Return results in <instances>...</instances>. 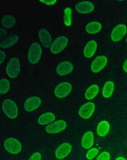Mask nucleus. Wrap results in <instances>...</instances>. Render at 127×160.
Returning <instances> with one entry per match:
<instances>
[{"instance_id": "obj_25", "label": "nucleus", "mask_w": 127, "mask_h": 160, "mask_svg": "<svg viewBox=\"0 0 127 160\" xmlns=\"http://www.w3.org/2000/svg\"><path fill=\"white\" fill-rule=\"evenodd\" d=\"M64 24L67 26L72 25V10L70 8H66L64 10Z\"/></svg>"}, {"instance_id": "obj_17", "label": "nucleus", "mask_w": 127, "mask_h": 160, "mask_svg": "<svg viewBox=\"0 0 127 160\" xmlns=\"http://www.w3.org/2000/svg\"><path fill=\"white\" fill-rule=\"evenodd\" d=\"M93 144H94V135L91 132H88L83 136L82 147L85 149H89Z\"/></svg>"}, {"instance_id": "obj_1", "label": "nucleus", "mask_w": 127, "mask_h": 160, "mask_svg": "<svg viewBox=\"0 0 127 160\" xmlns=\"http://www.w3.org/2000/svg\"><path fill=\"white\" fill-rule=\"evenodd\" d=\"M3 110L10 119H14L18 116V107L13 101L7 99L3 103Z\"/></svg>"}, {"instance_id": "obj_3", "label": "nucleus", "mask_w": 127, "mask_h": 160, "mask_svg": "<svg viewBox=\"0 0 127 160\" xmlns=\"http://www.w3.org/2000/svg\"><path fill=\"white\" fill-rule=\"evenodd\" d=\"M68 43H69V40L66 37H60L57 38L54 42H53L50 47V51L53 54H58L66 48Z\"/></svg>"}, {"instance_id": "obj_31", "label": "nucleus", "mask_w": 127, "mask_h": 160, "mask_svg": "<svg viewBox=\"0 0 127 160\" xmlns=\"http://www.w3.org/2000/svg\"><path fill=\"white\" fill-rule=\"evenodd\" d=\"M0 56H1V59H0V63H3V62L4 60V58H5V53L3 52H0Z\"/></svg>"}, {"instance_id": "obj_6", "label": "nucleus", "mask_w": 127, "mask_h": 160, "mask_svg": "<svg viewBox=\"0 0 127 160\" xmlns=\"http://www.w3.org/2000/svg\"><path fill=\"white\" fill-rule=\"evenodd\" d=\"M72 90V85L69 82H61L55 89V95L58 98H64L69 94Z\"/></svg>"}, {"instance_id": "obj_18", "label": "nucleus", "mask_w": 127, "mask_h": 160, "mask_svg": "<svg viewBox=\"0 0 127 160\" xmlns=\"http://www.w3.org/2000/svg\"><path fill=\"white\" fill-rule=\"evenodd\" d=\"M109 130H110V124H109V123L107 121H101L98 124V127H97V133H98L99 136H102V137L106 136L107 135V133L109 132Z\"/></svg>"}, {"instance_id": "obj_10", "label": "nucleus", "mask_w": 127, "mask_h": 160, "mask_svg": "<svg viewBox=\"0 0 127 160\" xmlns=\"http://www.w3.org/2000/svg\"><path fill=\"white\" fill-rule=\"evenodd\" d=\"M94 112V104L92 102H89L87 104L84 105L82 107L80 108L79 111V116L83 118V119H89L92 114Z\"/></svg>"}, {"instance_id": "obj_11", "label": "nucleus", "mask_w": 127, "mask_h": 160, "mask_svg": "<svg viewBox=\"0 0 127 160\" xmlns=\"http://www.w3.org/2000/svg\"><path fill=\"white\" fill-rule=\"evenodd\" d=\"M71 151H72V146L69 143H62L56 151V157L58 159H63L64 158L67 157L70 154Z\"/></svg>"}, {"instance_id": "obj_28", "label": "nucleus", "mask_w": 127, "mask_h": 160, "mask_svg": "<svg viewBox=\"0 0 127 160\" xmlns=\"http://www.w3.org/2000/svg\"><path fill=\"white\" fill-rule=\"evenodd\" d=\"M98 160H109L110 159V154L107 152H104L100 154L97 158Z\"/></svg>"}, {"instance_id": "obj_15", "label": "nucleus", "mask_w": 127, "mask_h": 160, "mask_svg": "<svg viewBox=\"0 0 127 160\" xmlns=\"http://www.w3.org/2000/svg\"><path fill=\"white\" fill-rule=\"evenodd\" d=\"M76 10L80 14H88L94 10V5L90 2H82L76 6Z\"/></svg>"}, {"instance_id": "obj_12", "label": "nucleus", "mask_w": 127, "mask_h": 160, "mask_svg": "<svg viewBox=\"0 0 127 160\" xmlns=\"http://www.w3.org/2000/svg\"><path fill=\"white\" fill-rule=\"evenodd\" d=\"M41 99L38 97L29 98L25 102V109L27 112H32L41 106Z\"/></svg>"}, {"instance_id": "obj_4", "label": "nucleus", "mask_w": 127, "mask_h": 160, "mask_svg": "<svg viewBox=\"0 0 127 160\" xmlns=\"http://www.w3.org/2000/svg\"><path fill=\"white\" fill-rule=\"evenodd\" d=\"M20 72V62L17 58H13L9 61L7 67V74L10 78H16Z\"/></svg>"}, {"instance_id": "obj_2", "label": "nucleus", "mask_w": 127, "mask_h": 160, "mask_svg": "<svg viewBox=\"0 0 127 160\" xmlns=\"http://www.w3.org/2000/svg\"><path fill=\"white\" fill-rule=\"evenodd\" d=\"M41 56V48L38 43H33L30 46L28 55V59H29V63L35 64L38 63Z\"/></svg>"}, {"instance_id": "obj_5", "label": "nucleus", "mask_w": 127, "mask_h": 160, "mask_svg": "<svg viewBox=\"0 0 127 160\" xmlns=\"http://www.w3.org/2000/svg\"><path fill=\"white\" fill-rule=\"evenodd\" d=\"M4 148L11 154H18L22 150V145L20 142L14 138H9L4 143Z\"/></svg>"}, {"instance_id": "obj_33", "label": "nucleus", "mask_w": 127, "mask_h": 160, "mask_svg": "<svg viewBox=\"0 0 127 160\" xmlns=\"http://www.w3.org/2000/svg\"><path fill=\"white\" fill-rule=\"evenodd\" d=\"M119 159H122V160H125V158H122V157H119V158H117V160H119Z\"/></svg>"}, {"instance_id": "obj_21", "label": "nucleus", "mask_w": 127, "mask_h": 160, "mask_svg": "<svg viewBox=\"0 0 127 160\" xmlns=\"http://www.w3.org/2000/svg\"><path fill=\"white\" fill-rule=\"evenodd\" d=\"M102 26L97 22H92L86 26V31L90 34L97 33L101 30Z\"/></svg>"}, {"instance_id": "obj_9", "label": "nucleus", "mask_w": 127, "mask_h": 160, "mask_svg": "<svg viewBox=\"0 0 127 160\" xmlns=\"http://www.w3.org/2000/svg\"><path fill=\"white\" fill-rule=\"evenodd\" d=\"M126 33V26L125 25H119L113 29L111 33V39L114 42L121 41Z\"/></svg>"}, {"instance_id": "obj_8", "label": "nucleus", "mask_w": 127, "mask_h": 160, "mask_svg": "<svg viewBox=\"0 0 127 160\" xmlns=\"http://www.w3.org/2000/svg\"><path fill=\"white\" fill-rule=\"evenodd\" d=\"M66 126H67L66 123L62 120H60V121H57L54 123H52L51 124H48L45 130L48 133L56 134V133L64 131L66 128Z\"/></svg>"}, {"instance_id": "obj_30", "label": "nucleus", "mask_w": 127, "mask_h": 160, "mask_svg": "<svg viewBox=\"0 0 127 160\" xmlns=\"http://www.w3.org/2000/svg\"><path fill=\"white\" fill-rule=\"evenodd\" d=\"M41 2L42 3L46 4V5H54L57 1L56 0H48V1H47V0H41Z\"/></svg>"}, {"instance_id": "obj_24", "label": "nucleus", "mask_w": 127, "mask_h": 160, "mask_svg": "<svg viewBox=\"0 0 127 160\" xmlns=\"http://www.w3.org/2000/svg\"><path fill=\"white\" fill-rule=\"evenodd\" d=\"M15 24V19L12 16L7 15L2 19V25L5 28H11Z\"/></svg>"}, {"instance_id": "obj_14", "label": "nucleus", "mask_w": 127, "mask_h": 160, "mask_svg": "<svg viewBox=\"0 0 127 160\" xmlns=\"http://www.w3.org/2000/svg\"><path fill=\"white\" fill-rule=\"evenodd\" d=\"M39 38L41 44L45 48H49L52 45V37L49 32L45 29H42L39 31Z\"/></svg>"}, {"instance_id": "obj_7", "label": "nucleus", "mask_w": 127, "mask_h": 160, "mask_svg": "<svg viewBox=\"0 0 127 160\" xmlns=\"http://www.w3.org/2000/svg\"><path fill=\"white\" fill-rule=\"evenodd\" d=\"M107 63V59L106 56H97L96 58L94 59V61L91 63V70L94 73H98L100 71H102L103 68L106 67Z\"/></svg>"}, {"instance_id": "obj_13", "label": "nucleus", "mask_w": 127, "mask_h": 160, "mask_svg": "<svg viewBox=\"0 0 127 160\" xmlns=\"http://www.w3.org/2000/svg\"><path fill=\"white\" fill-rule=\"evenodd\" d=\"M73 70V66L70 62L64 61L60 63L57 68V73L59 75H66L70 74Z\"/></svg>"}, {"instance_id": "obj_32", "label": "nucleus", "mask_w": 127, "mask_h": 160, "mask_svg": "<svg viewBox=\"0 0 127 160\" xmlns=\"http://www.w3.org/2000/svg\"><path fill=\"white\" fill-rule=\"evenodd\" d=\"M123 69L125 72H127V60H125V63H124L123 64Z\"/></svg>"}, {"instance_id": "obj_26", "label": "nucleus", "mask_w": 127, "mask_h": 160, "mask_svg": "<svg viewBox=\"0 0 127 160\" xmlns=\"http://www.w3.org/2000/svg\"><path fill=\"white\" fill-rule=\"evenodd\" d=\"M10 89V82H8V80L3 79L0 80V93L1 94H6Z\"/></svg>"}, {"instance_id": "obj_27", "label": "nucleus", "mask_w": 127, "mask_h": 160, "mask_svg": "<svg viewBox=\"0 0 127 160\" xmlns=\"http://www.w3.org/2000/svg\"><path fill=\"white\" fill-rule=\"evenodd\" d=\"M99 153V150L97 148H92V149H90L88 151V152L87 153V158L88 159H93L94 157L96 156Z\"/></svg>"}, {"instance_id": "obj_22", "label": "nucleus", "mask_w": 127, "mask_h": 160, "mask_svg": "<svg viewBox=\"0 0 127 160\" xmlns=\"http://www.w3.org/2000/svg\"><path fill=\"white\" fill-rule=\"evenodd\" d=\"M99 93V87L97 85H92L87 90L86 93H85V98L88 100H91L95 96L98 94Z\"/></svg>"}, {"instance_id": "obj_16", "label": "nucleus", "mask_w": 127, "mask_h": 160, "mask_svg": "<svg viewBox=\"0 0 127 160\" xmlns=\"http://www.w3.org/2000/svg\"><path fill=\"white\" fill-rule=\"evenodd\" d=\"M97 48V44L94 41H90L88 44H86V46L84 48V55L87 58H91L94 54L95 53Z\"/></svg>"}, {"instance_id": "obj_29", "label": "nucleus", "mask_w": 127, "mask_h": 160, "mask_svg": "<svg viewBox=\"0 0 127 160\" xmlns=\"http://www.w3.org/2000/svg\"><path fill=\"white\" fill-rule=\"evenodd\" d=\"M30 160H41V155L40 153H34L29 158Z\"/></svg>"}, {"instance_id": "obj_20", "label": "nucleus", "mask_w": 127, "mask_h": 160, "mask_svg": "<svg viewBox=\"0 0 127 160\" xmlns=\"http://www.w3.org/2000/svg\"><path fill=\"white\" fill-rule=\"evenodd\" d=\"M114 84L111 81H109L105 83L104 87L103 89V97L106 98H108L112 95L114 91Z\"/></svg>"}, {"instance_id": "obj_34", "label": "nucleus", "mask_w": 127, "mask_h": 160, "mask_svg": "<svg viewBox=\"0 0 127 160\" xmlns=\"http://www.w3.org/2000/svg\"><path fill=\"white\" fill-rule=\"evenodd\" d=\"M126 41H127V40H126Z\"/></svg>"}, {"instance_id": "obj_23", "label": "nucleus", "mask_w": 127, "mask_h": 160, "mask_svg": "<svg viewBox=\"0 0 127 160\" xmlns=\"http://www.w3.org/2000/svg\"><path fill=\"white\" fill-rule=\"evenodd\" d=\"M18 37L17 35H14V36L10 37L8 39L3 41V42L0 44V47L3 48H9V47L12 46L14 44H16V42H18Z\"/></svg>"}, {"instance_id": "obj_19", "label": "nucleus", "mask_w": 127, "mask_h": 160, "mask_svg": "<svg viewBox=\"0 0 127 160\" xmlns=\"http://www.w3.org/2000/svg\"><path fill=\"white\" fill-rule=\"evenodd\" d=\"M55 120V115L52 112H45L43 115H41L38 119V123L41 125H45L52 123Z\"/></svg>"}]
</instances>
